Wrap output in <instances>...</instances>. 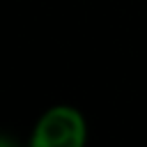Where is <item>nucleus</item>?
<instances>
[{
  "label": "nucleus",
  "mask_w": 147,
  "mask_h": 147,
  "mask_svg": "<svg viewBox=\"0 0 147 147\" xmlns=\"http://www.w3.org/2000/svg\"><path fill=\"white\" fill-rule=\"evenodd\" d=\"M87 140V122L76 106L55 103L46 108L32 131L30 147H83Z\"/></svg>",
  "instance_id": "f257e3e1"
}]
</instances>
